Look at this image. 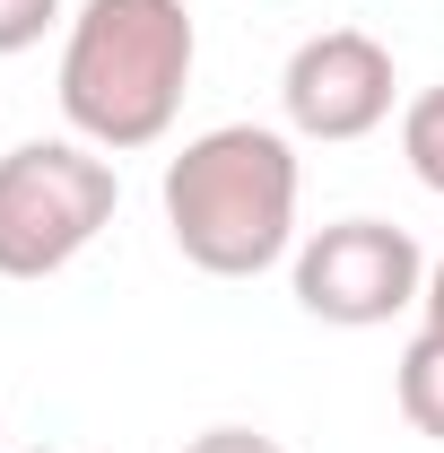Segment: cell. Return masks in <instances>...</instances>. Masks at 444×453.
Returning <instances> with one entry per match:
<instances>
[{"label":"cell","mask_w":444,"mask_h":453,"mask_svg":"<svg viewBox=\"0 0 444 453\" xmlns=\"http://www.w3.org/2000/svg\"><path fill=\"white\" fill-rule=\"evenodd\" d=\"M296 131L271 122H218V131H192L166 157V235L174 253L210 280H262L296 253Z\"/></svg>","instance_id":"cell-1"},{"label":"cell","mask_w":444,"mask_h":453,"mask_svg":"<svg viewBox=\"0 0 444 453\" xmlns=\"http://www.w3.org/2000/svg\"><path fill=\"white\" fill-rule=\"evenodd\" d=\"M53 27H61V0H0V61H9V53H35Z\"/></svg>","instance_id":"cell-8"},{"label":"cell","mask_w":444,"mask_h":453,"mask_svg":"<svg viewBox=\"0 0 444 453\" xmlns=\"http://www.w3.org/2000/svg\"><path fill=\"white\" fill-rule=\"evenodd\" d=\"M122 210V174L88 140H18L0 157V280L70 271Z\"/></svg>","instance_id":"cell-3"},{"label":"cell","mask_w":444,"mask_h":453,"mask_svg":"<svg viewBox=\"0 0 444 453\" xmlns=\"http://www.w3.org/2000/svg\"><path fill=\"white\" fill-rule=\"evenodd\" d=\"M392 105H401V70L392 53L366 35V27H323V35H305L287 70H279V113H287V131L296 140H366V131H384Z\"/></svg>","instance_id":"cell-5"},{"label":"cell","mask_w":444,"mask_h":453,"mask_svg":"<svg viewBox=\"0 0 444 453\" xmlns=\"http://www.w3.org/2000/svg\"><path fill=\"white\" fill-rule=\"evenodd\" d=\"M27 453H61V445H27Z\"/></svg>","instance_id":"cell-11"},{"label":"cell","mask_w":444,"mask_h":453,"mask_svg":"<svg viewBox=\"0 0 444 453\" xmlns=\"http://www.w3.org/2000/svg\"><path fill=\"white\" fill-rule=\"evenodd\" d=\"M287 280H296V305L332 332H375L401 305H418L427 288V253L418 235L392 219H332L314 226L296 253H287Z\"/></svg>","instance_id":"cell-4"},{"label":"cell","mask_w":444,"mask_h":453,"mask_svg":"<svg viewBox=\"0 0 444 453\" xmlns=\"http://www.w3.org/2000/svg\"><path fill=\"white\" fill-rule=\"evenodd\" d=\"M192 61H201V35L183 0H79L53 79L70 140L105 157L157 149L192 96Z\"/></svg>","instance_id":"cell-2"},{"label":"cell","mask_w":444,"mask_h":453,"mask_svg":"<svg viewBox=\"0 0 444 453\" xmlns=\"http://www.w3.org/2000/svg\"><path fill=\"white\" fill-rule=\"evenodd\" d=\"M401 157H410V174L444 201V79L401 105Z\"/></svg>","instance_id":"cell-7"},{"label":"cell","mask_w":444,"mask_h":453,"mask_svg":"<svg viewBox=\"0 0 444 453\" xmlns=\"http://www.w3.org/2000/svg\"><path fill=\"white\" fill-rule=\"evenodd\" d=\"M392 401H401V418L427 436V445H444V340L418 332L410 349H401V366H392Z\"/></svg>","instance_id":"cell-6"},{"label":"cell","mask_w":444,"mask_h":453,"mask_svg":"<svg viewBox=\"0 0 444 453\" xmlns=\"http://www.w3.org/2000/svg\"><path fill=\"white\" fill-rule=\"evenodd\" d=\"M418 314H427L418 332H436V340H444V253L427 262V288H418Z\"/></svg>","instance_id":"cell-10"},{"label":"cell","mask_w":444,"mask_h":453,"mask_svg":"<svg viewBox=\"0 0 444 453\" xmlns=\"http://www.w3.org/2000/svg\"><path fill=\"white\" fill-rule=\"evenodd\" d=\"M183 453H287L279 436H262V427H201Z\"/></svg>","instance_id":"cell-9"}]
</instances>
